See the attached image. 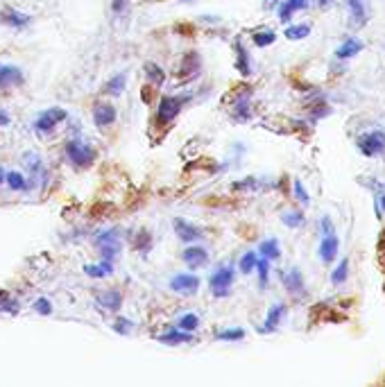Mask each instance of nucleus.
Here are the masks:
<instances>
[{
    "instance_id": "obj_48",
    "label": "nucleus",
    "mask_w": 385,
    "mask_h": 387,
    "mask_svg": "<svg viewBox=\"0 0 385 387\" xmlns=\"http://www.w3.org/2000/svg\"><path fill=\"white\" fill-rule=\"evenodd\" d=\"M181 3H195V0H181Z\"/></svg>"
},
{
    "instance_id": "obj_9",
    "label": "nucleus",
    "mask_w": 385,
    "mask_h": 387,
    "mask_svg": "<svg viewBox=\"0 0 385 387\" xmlns=\"http://www.w3.org/2000/svg\"><path fill=\"white\" fill-rule=\"evenodd\" d=\"M181 260L186 265H189L191 270H200L204 265H209V260H211V254H209V249L204 245H189V247H184V252H181Z\"/></svg>"
},
{
    "instance_id": "obj_44",
    "label": "nucleus",
    "mask_w": 385,
    "mask_h": 387,
    "mask_svg": "<svg viewBox=\"0 0 385 387\" xmlns=\"http://www.w3.org/2000/svg\"><path fill=\"white\" fill-rule=\"evenodd\" d=\"M331 3H333V0H315V5H317L320 9H327Z\"/></svg>"
},
{
    "instance_id": "obj_28",
    "label": "nucleus",
    "mask_w": 385,
    "mask_h": 387,
    "mask_svg": "<svg viewBox=\"0 0 385 387\" xmlns=\"http://www.w3.org/2000/svg\"><path fill=\"white\" fill-rule=\"evenodd\" d=\"M258 254L260 258H268V260H279L281 258V247L277 238H268L258 245Z\"/></svg>"
},
{
    "instance_id": "obj_42",
    "label": "nucleus",
    "mask_w": 385,
    "mask_h": 387,
    "mask_svg": "<svg viewBox=\"0 0 385 387\" xmlns=\"http://www.w3.org/2000/svg\"><path fill=\"white\" fill-rule=\"evenodd\" d=\"M127 5L130 0H111V11H114V14H122V11L127 9Z\"/></svg>"
},
{
    "instance_id": "obj_26",
    "label": "nucleus",
    "mask_w": 385,
    "mask_h": 387,
    "mask_svg": "<svg viewBox=\"0 0 385 387\" xmlns=\"http://www.w3.org/2000/svg\"><path fill=\"white\" fill-rule=\"evenodd\" d=\"M143 70H145V78H147V82H150L152 86H157V89H161V86L166 84V70L161 68L159 64H154V61H147V64L143 66Z\"/></svg>"
},
{
    "instance_id": "obj_3",
    "label": "nucleus",
    "mask_w": 385,
    "mask_h": 387,
    "mask_svg": "<svg viewBox=\"0 0 385 387\" xmlns=\"http://www.w3.org/2000/svg\"><path fill=\"white\" fill-rule=\"evenodd\" d=\"M191 93H177V95H164L159 100V107H157V120L161 122V124H170L172 120H175L181 111H184V107L191 102Z\"/></svg>"
},
{
    "instance_id": "obj_43",
    "label": "nucleus",
    "mask_w": 385,
    "mask_h": 387,
    "mask_svg": "<svg viewBox=\"0 0 385 387\" xmlns=\"http://www.w3.org/2000/svg\"><path fill=\"white\" fill-rule=\"evenodd\" d=\"M9 122H11L9 114H7V111H3V109H0V127H7Z\"/></svg>"
},
{
    "instance_id": "obj_33",
    "label": "nucleus",
    "mask_w": 385,
    "mask_h": 387,
    "mask_svg": "<svg viewBox=\"0 0 385 387\" xmlns=\"http://www.w3.org/2000/svg\"><path fill=\"white\" fill-rule=\"evenodd\" d=\"M252 41L256 48H268L277 41V32H272V30H258L252 34Z\"/></svg>"
},
{
    "instance_id": "obj_16",
    "label": "nucleus",
    "mask_w": 385,
    "mask_h": 387,
    "mask_svg": "<svg viewBox=\"0 0 385 387\" xmlns=\"http://www.w3.org/2000/svg\"><path fill=\"white\" fill-rule=\"evenodd\" d=\"M285 313H288V308H285V304H275V306H270L268 315H265V322H263V327H260L258 331H260V333H275V331L279 329V324L283 322Z\"/></svg>"
},
{
    "instance_id": "obj_11",
    "label": "nucleus",
    "mask_w": 385,
    "mask_h": 387,
    "mask_svg": "<svg viewBox=\"0 0 385 387\" xmlns=\"http://www.w3.org/2000/svg\"><path fill=\"white\" fill-rule=\"evenodd\" d=\"M95 302L100 308H105L107 313H118L122 304H125V299H122V292L118 288H107V290L95 292Z\"/></svg>"
},
{
    "instance_id": "obj_20",
    "label": "nucleus",
    "mask_w": 385,
    "mask_h": 387,
    "mask_svg": "<svg viewBox=\"0 0 385 387\" xmlns=\"http://www.w3.org/2000/svg\"><path fill=\"white\" fill-rule=\"evenodd\" d=\"M306 7H308V0H281V3L277 5L279 21L281 23H290L297 11H302Z\"/></svg>"
},
{
    "instance_id": "obj_35",
    "label": "nucleus",
    "mask_w": 385,
    "mask_h": 387,
    "mask_svg": "<svg viewBox=\"0 0 385 387\" xmlns=\"http://www.w3.org/2000/svg\"><path fill=\"white\" fill-rule=\"evenodd\" d=\"M256 260H258L256 252H245V254L241 256V260H238V270H241V274H252L254 267H256Z\"/></svg>"
},
{
    "instance_id": "obj_6",
    "label": "nucleus",
    "mask_w": 385,
    "mask_h": 387,
    "mask_svg": "<svg viewBox=\"0 0 385 387\" xmlns=\"http://www.w3.org/2000/svg\"><path fill=\"white\" fill-rule=\"evenodd\" d=\"M200 285H202V279L197 277V274H193V272H179V274H175V277L168 281V288L175 295H179V297H193V295H197Z\"/></svg>"
},
{
    "instance_id": "obj_38",
    "label": "nucleus",
    "mask_w": 385,
    "mask_h": 387,
    "mask_svg": "<svg viewBox=\"0 0 385 387\" xmlns=\"http://www.w3.org/2000/svg\"><path fill=\"white\" fill-rule=\"evenodd\" d=\"M292 193H295V199H297V202H300L302 206H308V204H310V197H308V193H306V189H304L302 179H295V181H292Z\"/></svg>"
},
{
    "instance_id": "obj_13",
    "label": "nucleus",
    "mask_w": 385,
    "mask_h": 387,
    "mask_svg": "<svg viewBox=\"0 0 385 387\" xmlns=\"http://www.w3.org/2000/svg\"><path fill=\"white\" fill-rule=\"evenodd\" d=\"M281 283H283V288L288 290V295H292V297H302L306 292L304 274L297 267H290V270L281 272Z\"/></svg>"
},
{
    "instance_id": "obj_30",
    "label": "nucleus",
    "mask_w": 385,
    "mask_h": 387,
    "mask_svg": "<svg viewBox=\"0 0 385 387\" xmlns=\"http://www.w3.org/2000/svg\"><path fill=\"white\" fill-rule=\"evenodd\" d=\"M177 329H181L186 333H195L197 329H200V315H197V313H184V315H179Z\"/></svg>"
},
{
    "instance_id": "obj_40",
    "label": "nucleus",
    "mask_w": 385,
    "mask_h": 387,
    "mask_svg": "<svg viewBox=\"0 0 385 387\" xmlns=\"http://www.w3.org/2000/svg\"><path fill=\"white\" fill-rule=\"evenodd\" d=\"M258 189V179L256 177H247L233 184V191H256Z\"/></svg>"
},
{
    "instance_id": "obj_34",
    "label": "nucleus",
    "mask_w": 385,
    "mask_h": 387,
    "mask_svg": "<svg viewBox=\"0 0 385 387\" xmlns=\"http://www.w3.org/2000/svg\"><path fill=\"white\" fill-rule=\"evenodd\" d=\"M254 270H256V274H258V285H260V288H268V283H270V260L258 256Z\"/></svg>"
},
{
    "instance_id": "obj_15",
    "label": "nucleus",
    "mask_w": 385,
    "mask_h": 387,
    "mask_svg": "<svg viewBox=\"0 0 385 387\" xmlns=\"http://www.w3.org/2000/svg\"><path fill=\"white\" fill-rule=\"evenodd\" d=\"M347 9H349V28H363L367 23V5L365 0H344Z\"/></svg>"
},
{
    "instance_id": "obj_41",
    "label": "nucleus",
    "mask_w": 385,
    "mask_h": 387,
    "mask_svg": "<svg viewBox=\"0 0 385 387\" xmlns=\"http://www.w3.org/2000/svg\"><path fill=\"white\" fill-rule=\"evenodd\" d=\"M320 229H322V235H331V233H335V231H333V222H331L329 216H325V218L320 220Z\"/></svg>"
},
{
    "instance_id": "obj_32",
    "label": "nucleus",
    "mask_w": 385,
    "mask_h": 387,
    "mask_svg": "<svg viewBox=\"0 0 385 387\" xmlns=\"http://www.w3.org/2000/svg\"><path fill=\"white\" fill-rule=\"evenodd\" d=\"M281 222L290 229H300V227H304L306 218H304L302 211H285V213L281 216Z\"/></svg>"
},
{
    "instance_id": "obj_7",
    "label": "nucleus",
    "mask_w": 385,
    "mask_h": 387,
    "mask_svg": "<svg viewBox=\"0 0 385 387\" xmlns=\"http://www.w3.org/2000/svg\"><path fill=\"white\" fill-rule=\"evenodd\" d=\"M356 145L365 157H381V154H385V134L381 129L367 132L363 136H358Z\"/></svg>"
},
{
    "instance_id": "obj_25",
    "label": "nucleus",
    "mask_w": 385,
    "mask_h": 387,
    "mask_svg": "<svg viewBox=\"0 0 385 387\" xmlns=\"http://www.w3.org/2000/svg\"><path fill=\"white\" fill-rule=\"evenodd\" d=\"M363 41L356 39V36H352V39H347L338 50H335V59H352L356 57L358 53H363Z\"/></svg>"
},
{
    "instance_id": "obj_29",
    "label": "nucleus",
    "mask_w": 385,
    "mask_h": 387,
    "mask_svg": "<svg viewBox=\"0 0 385 387\" xmlns=\"http://www.w3.org/2000/svg\"><path fill=\"white\" fill-rule=\"evenodd\" d=\"M310 34V25L308 23H297V25H288L283 32L285 39H290V41H302L306 39V36Z\"/></svg>"
},
{
    "instance_id": "obj_45",
    "label": "nucleus",
    "mask_w": 385,
    "mask_h": 387,
    "mask_svg": "<svg viewBox=\"0 0 385 387\" xmlns=\"http://www.w3.org/2000/svg\"><path fill=\"white\" fill-rule=\"evenodd\" d=\"M279 3H281V0H265V7H268V9H272V7H277Z\"/></svg>"
},
{
    "instance_id": "obj_1",
    "label": "nucleus",
    "mask_w": 385,
    "mask_h": 387,
    "mask_svg": "<svg viewBox=\"0 0 385 387\" xmlns=\"http://www.w3.org/2000/svg\"><path fill=\"white\" fill-rule=\"evenodd\" d=\"M64 154L68 159V164L75 168V170H89L93 164H95V159H97V152H95V147L91 143H86L82 139H70L66 141L64 145Z\"/></svg>"
},
{
    "instance_id": "obj_36",
    "label": "nucleus",
    "mask_w": 385,
    "mask_h": 387,
    "mask_svg": "<svg viewBox=\"0 0 385 387\" xmlns=\"http://www.w3.org/2000/svg\"><path fill=\"white\" fill-rule=\"evenodd\" d=\"M347 274H349V258H342L340 263H338V267L333 270V274H331V281L338 285V283H344L347 281Z\"/></svg>"
},
{
    "instance_id": "obj_8",
    "label": "nucleus",
    "mask_w": 385,
    "mask_h": 387,
    "mask_svg": "<svg viewBox=\"0 0 385 387\" xmlns=\"http://www.w3.org/2000/svg\"><path fill=\"white\" fill-rule=\"evenodd\" d=\"M172 229H175V235L184 243V245H193V243H200L204 238V231L197 227V224L184 220V218H175L172 220Z\"/></svg>"
},
{
    "instance_id": "obj_47",
    "label": "nucleus",
    "mask_w": 385,
    "mask_h": 387,
    "mask_svg": "<svg viewBox=\"0 0 385 387\" xmlns=\"http://www.w3.org/2000/svg\"><path fill=\"white\" fill-rule=\"evenodd\" d=\"M379 204H381V208L385 211V195H381V199H379Z\"/></svg>"
},
{
    "instance_id": "obj_31",
    "label": "nucleus",
    "mask_w": 385,
    "mask_h": 387,
    "mask_svg": "<svg viewBox=\"0 0 385 387\" xmlns=\"http://www.w3.org/2000/svg\"><path fill=\"white\" fill-rule=\"evenodd\" d=\"M245 329H222V331H218L216 333V340H220V342H241V340H245Z\"/></svg>"
},
{
    "instance_id": "obj_21",
    "label": "nucleus",
    "mask_w": 385,
    "mask_h": 387,
    "mask_svg": "<svg viewBox=\"0 0 385 387\" xmlns=\"http://www.w3.org/2000/svg\"><path fill=\"white\" fill-rule=\"evenodd\" d=\"M202 70V59L197 53H186L184 59H181V68H179V78L184 80H191L195 78L197 73Z\"/></svg>"
},
{
    "instance_id": "obj_5",
    "label": "nucleus",
    "mask_w": 385,
    "mask_h": 387,
    "mask_svg": "<svg viewBox=\"0 0 385 387\" xmlns=\"http://www.w3.org/2000/svg\"><path fill=\"white\" fill-rule=\"evenodd\" d=\"M64 120H68V111H66V109H61V107H51V109L41 111V114L32 120V129H34L36 134H51V132H55Z\"/></svg>"
},
{
    "instance_id": "obj_2",
    "label": "nucleus",
    "mask_w": 385,
    "mask_h": 387,
    "mask_svg": "<svg viewBox=\"0 0 385 387\" xmlns=\"http://www.w3.org/2000/svg\"><path fill=\"white\" fill-rule=\"evenodd\" d=\"M93 245L97 249V254H100V260H109V263H114V260L120 256L122 252V240H120V231L118 229H105V231H97L95 238H93Z\"/></svg>"
},
{
    "instance_id": "obj_10",
    "label": "nucleus",
    "mask_w": 385,
    "mask_h": 387,
    "mask_svg": "<svg viewBox=\"0 0 385 387\" xmlns=\"http://www.w3.org/2000/svg\"><path fill=\"white\" fill-rule=\"evenodd\" d=\"M0 23L11 30H26L32 25V16L16 7H3L0 9Z\"/></svg>"
},
{
    "instance_id": "obj_22",
    "label": "nucleus",
    "mask_w": 385,
    "mask_h": 387,
    "mask_svg": "<svg viewBox=\"0 0 385 387\" xmlns=\"http://www.w3.org/2000/svg\"><path fill=\"white\" fill-rule=\"evenodd\" d=\"M231 118L238 120V122H247L252 118V102H250V93L247 95H238L236 102L231 107Z\"/></svg>"
},
{
    "instance_id": "obj_12",
    "label": "nucleus",
    "mask_w": 385,
    "mask_h": 387,
    "mask_svg": "<svg viewBox=\"0 0 385 387\" xmlns=\"http://www.w3.org/2000/svg\"><path fill=\"white\" fill-rule=\"evenodd\" d=\"M118 118V109L111 102H97L93 107V124L97 129H107L116 122Z\"/></svg>"
},
{
    "instance_id": "obj_17",
    "label": "nucleus",
    "mask_w": 385,
    "mask_h": 387,
    "mask_svg": "<svg viewBox=\"0 0 385 387\" xmlns=\"http://www.w3.org/2000/svg\"><path fill=\"white\" fill-rule=\"evenodd\" d=\"M233 53H236V70H238L243 78H250L252 75V57H250V53H247V48L241 39L233 43Z\"/></svg>"
},
{
    "instance_id": "obj_24",
    "label": "nucleus",
    "mask_w": 385,
    "mask_h": 387,
    "mask_svg": "<svg viewBox=\"0 0 385 387\" xmlns=\"http://www.w3.org/2000/svg\"><path fill=\"white\" fill-rule=\"evenodd\" d=\"M82 270H84L86 277H91V279H105V277H111V274H114V263L100 260V263H86Z\"/></svg>"
},
{
    "instance_id": "obj_23",
    "label": "nucleus",
    "mask_w": 385,
    "mask_h": 387,
    "mask_svg": "<svg viewBox=\"0 0 385 387\" xmlns=\"http://www.w3.org/2000/svg\"><path fill=\"white\" fill-rule=\"evenodd\" d=\"M5 184L9 186L11 191H16V193H26V191L32 189L30 179H28L23 172H19V170H9V172H5Z\"/></svg>"
},
{
    "instance_id": "obj_46",
    "label": "nucleus",
    "mask_w": 385,
    "mask_h": 387,
    "mask_svg": "<svg viewBox=\"0 0 385 387\" xmlns=\"http://www.w3.org/2000/svg\"><path fill=\"white\" fill-rule=\"evenodd\" d=\"M3 184H5V170L0 168V186H3Z\"/></svg>"
},
{
    "instance_id": "obj_39",
    "label": "nucleus",
    "mask_w": 385,
    "mask_h": 387,
    "mask_svg": "<svg viewBox=\"0 0 385 387\" xmlns=\"http://www.w3.org/2000/svg\"><path fill=\"white\" fill-rule=\"evenodd\" d=\"M34 310H36V313H39V315L48 317V315H53V304L48 302L46 297H39V299H36V302H34Z\"/></svg>"
},
{
    "instance_id": "obj_19",
    "label": "nucleus",
    "mask_w": 385,
    "mask_h": 387,
    "mask_svg": "<svg viewBox=\"0 0 385 387\" xmlns=\"http://www.w3.org/2000/svg\"><path fill=\"white\" fill-rule=\"evenodd\" d=\"M157 340L161 344H168V346H179V344H189L195 340L193 333H186L181 329H170V331H164L161 335H157Z\"/></svg>"
},
{
    "instance_id": "obj_27",
    "label": "nucleus",
    "mask_w": 385,
    "mask_h": 387,
    "mask_svg": "<svg viewBox=\"0 0 385 387\" xmlns=\"http://www.w3.org/2000/svg\"><path fill=\"white\" fill-rule=\"evenodd\" d=\"M125 84H127V75L125 73H116L114 78H111L102 86V93L111 95V97H118V95H122V91H125Z\"/></svg>"
},
{
    "instance_id": "obj_18",
    "label": "nucleus",
    "mask_w": 385,
    "mask_h": 387,
    "mask_svg": "<svg viewBox=\"0 0 385 387\" xmlns=\"http://www.w3.org/2000/svg\"><path fill=\"white\" fill-rule=\"evenodd\" d=\"M338 249H340V238L335 233L331 235H322L320 240V258L325 263H333L335 256H338Z\"/></svg>"
},
{
    "instance_id": "obj_4",
    "label": "nucleus",
    "mask_w": 385,
    "mask_h": 387,
    "mask_svg": "<svg viewBox=\"0 0 385 387\" xmlns=\"http://www.w3.org/2000/svg\"><path fill=\"white\" fill-rule=\"evenodd\" d=\"M236 281V267L233 265H220L211 272L209 277V290L216 299H225L231 295V285Z\"/></svg>"
},
{
    "instance_id": "obj_37",
    "label": "nucleus",
    "mask_w": 385,
    "mask_h": 387,
    "mask_svg": "<svg viewBox=\"0 0 385 387\" xmlns=\"http://www.w3.org/2000/svg\"><path fill=\"white\" fill-rule=\"evenodd\" d=\"M111 329L118 335H130L134 331V322H130V317H116L114 324H111Z\"/></svg>"
},
{
    "instance_id": "obj_14",
    "label": "nucleus",
    "mask_w": 385,
    "mask_h": 387,
    "mask_svg": "<svg viewBox=\"0 0 385 387\" xmlns=\"http://www.w3.org/2000/svg\"><path fill=\"white\" fill-rule=\"evenodd\" d=\"M26 82V75L14 64H0V89H14Z\"/></svg>"
}]
</instances>
